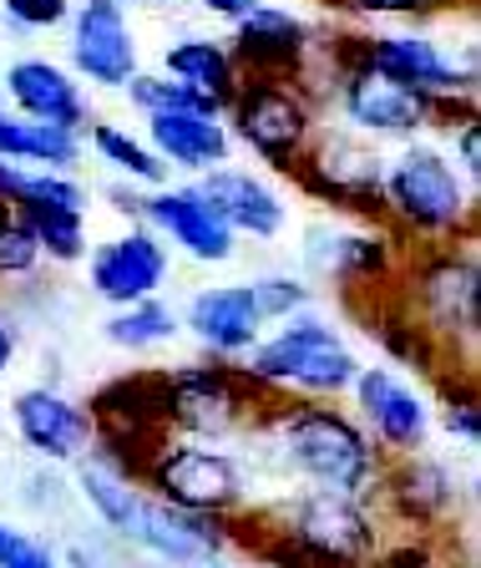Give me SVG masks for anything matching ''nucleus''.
<instances>
[{"label": "nucleus", "mask_w": 481, "mask_h": 568, "mask_svg": "<svg viewBox=\"0 0 481 568\" xmlns=\"http://www.w3.org/2000/svg\"><path fill=\"white\" fill-rule=\"evenodd\" d=\"M167 280V248L157 244V234L132 229V234L112 239L92 254V290L106 305H137Z\"/></svg>", "instance_id": "obj_11"}, {"label": "nucleus", "mask_w": 481, "mask_h": 568, "mask_svg": "<svg viewBox=\"0 0 481 568\" xmlns=\"http://www.w3.org/2000/svg\"><path fill=\"white\" fill-rule=\"evenodd\" d=\"M360 67L380 71V77L411 87L421 97H471V71H457V61H447L441 47H431L421 36H376V41H360Z\"/></svg>", "instance_id": "obj_10"}, {"label": "nucleus", "mask_w": 481, "mask_h": 568, "mask_svg": "<svg viewBox=\"0 0 481 568\" xmlns=\"http://www.w3.org/2000/svg\"><path fill=\"white\" fill-rule=\"evenodd\" d=\"M345 97V118L365 132H386V138H406V132L426 128L431 122V97L411 92V87L390 82L380 71L355 67L340 87Z\"/></svg>", "instance_id": "obj_17"}, {"label": "nucleus", "mask_w": 481, "mask_h": 568, "mask_svg": "<svg viewBox=\"0 0 481 568\" xmlns=\"http://www.w3.org/2000/svg\"><path fill=\"white\" fill-rule=\"evenodd\" d=\"M254 300H258V310H264V320H289L309 295H305V284L299 280H258Z\"/></svg>", "instance_id": "obj_31"}, {"label": "nucleus", "mask_w": 481, "mask_h": 568, "mask_svg": "<svg viewBox=\"0 0 481 568\" xmlns=\"http://www.w3.org/2000/svg\"><path fill=\"white\" fill-rule=\"evenodd\" d=\"M163 71H167V77H177V82L198 87V92L218 97L224 106H228V97L238 92V67H234V57H228V47L208 41V36H188V41L167 47Z\"/></svg>", "instance_id": "obj_23"}, {"label": "nucleus", "mask_w": 481, "mask_h": 568, "mask_svg": "<svg viewBox=\"0 0 481 568\" xmlns=\"http://www.w3.org/2000/svg\"><path fill=\"white\" fill-rule=\"evenodd\" d=\"M11 361H16V331L0 320V371H11Z\"/></svg>", "instance_id": "obj_37"}, {"label": "nucleus", "mask_w": 481, "mask_h": 568, "mask_svg": "<svg viewBox=\"0 0 481 568\" xmlns=\"http://www.w3.org/2000/svg\"><path fill=\"white\" fill-rule=\"evenodd\" d=\"M16 432L25 447H35L51 462H71L92 447V412L66 396H57L51 386H31L16 396Z\"/></svg>", "instance_id": "obj_14"}, {"label": "nucleus", "mask_w": 481, "mask_h": 568, "mask_svg": "<svg viewBox=\"0 0 481 568\" xmlns=\"http://www.w3.org/2000/svg\"><path fill=\"white\" fill-rule=\"evenodd\" d=\"M167 381V422H177L193 437H224L254 412L258 386L238 366H183L163 371Z\"/></svg>", "instance_id": "obj_6"}, {"label": "nucleus", "mask_w": 481, "mask_h": 568, "mask_svg": "<svg viewBox=\"0 0 481 568\" xmlns=\"http://www.w3.org/2000/svg\"><path fill=\"white\" fill-rule=\"evenodd\" d=\"M0 158L66 173V168H76V158H82V138L71 128H57V122L6 118V112H0Z\"/></svg>", "instance_id": "obj_22"}, {"label": "nucleus", "mask_w": 481, "mask_h": 568, "mask_svg": "<svg viewBox=\"0 0 481 568\" xmlns=\"http://www.w3.org/2000/svg\"><path fill=\"white\" fill-rule=\"evenodd\" d=\"M380 193L416 234H451L467 224V189H461L457 168L431 148L400 153L396 168L380 178Z\"/></svg>", "instance_id": "obj_5"}, {"label": "nucleus", "mask_w": 481, "mask_h": 568, "mask_svg": "<svg viewBox=\"0 0 481 568\" xmlns=\"http://www.w3.org/2000/svg\"><path fill=\"white\" fill-rule=\"evenodd\" d=\"M447 432H451V437H461L467 447H477V442H481V416H477V396H471V390L461 396V402H457V396L447 402Z\"/></svg>", "instance_id": "obj_33"}, {"label": "nucleus", "mask_w": 481, "mask_h": 568, "mask_svg": "<svg viewBox=\"0 0 481 568\" xmlns=\"http://www.w3.org/2000/svg\"><path fill=\"white\" fill-rule=\"evenodd\" d=\"M147 138L163 163L193 168V173H208L228 158V132L208 112H147Z\"/></svg>", "instance_id": "obj_21"}, {"label": "nucleus", "mask_w": 481, "mask_h": 568, "mask_svg": "<svg viewBox=\"0 0 481 568\" xmlns=\"http://www.w3.org/2000/svg\"><path fill=\"white\" fill-rule=\"evenodd\" d=\"M355 11H376V16H411V11H426L431 0H350Z\"/></svg>", "instance_id": "obj_36"}, {"label": "nucleus", "mask_w": 481, "mask_h": 568, "mask_svg": "<svg viewBox=\"0 0 481 568\" xmlns=\"http://www.w3.org/2000/svg\"><path fill=\"white\" fill-rule=\"evenodd\" d=\"M82 493H86V503L96 508V518L127 538L132 523H137V503H142L137 483H132V477H122V473H112L106 462H86V467H82Z\"/></svg>", "instance_id": "obj_26"}, {"label": "nucleus", "mask_w": 481, "mask_h": 568, "mask_svg": "<svg viewBox=\"0 0 481 568\" xmlns=\"http://www.w3.org/2000/svg\"><path fill=\"white\" fill-rule=\"evenodd\" d=\"M457 132V148H461V163H467V173L477 178L481 173V132H477V122H461V128H451Z\"/></svg>", "instance_id": "obj_34"}, {"label": "nucleus", "mask_w": 481, "mask_h": 568, "mask_svg": "<svg viewBox=\"0 0 481 568\" xmlns=\"http://www.w3.org/2000/svg\"><path fill=\"white\" fill-rule=\"evenodd\" d=\"M390 497H396V508L416 523L447 518V513L457 508V477L431 457H411V462H400L396 483H390Z\"/></svg>", "instance_id": "obj_24"}, {"label": "nucleus", "mask_w": 481, "mask_h": 568, "mask_svg": "<svg viewBox=\"0 0 481 568\" xmlns=\"http://www.w3.org/2000/svg\"><path fill=\"white\" fill-rule=\"evenodd\" d=\"M238 138L254 148L258 158H269L279 168H294L299 148L309 138V102L294 92L284 77H248L234 97H228Z\"/></svg>", "instance_id": "obj_7"}, {"label": "nucleus", "mask_w": 481, "mask_h": 568, "mask_svg": "<svg viewBox=\"0 0 481 568\" xmlns=\"http://www.w3.org/2000/svg\"><path fill=\"white\" fill-rule=\"evenodd\" d=\"M142 219H153L177 248H188L203 264H224L234 260V229L208 209L198 189H157L142 203Z\"/></svg>", "instance_id": "obj_15"}, {"label": "nucleus", "mask_w": 481, "mask_h": 568, "mask_svg": "<svg viewBox=\"0 0 481 568\" xmlns=\"http://www.w3.org/2000/svg\"><path fill=\"white\" fill-rule=\"evenodd\" d=\"M127 538H137L147 554H157L163 564H173V568H208L213 558L228 548L224 518L173 508V503H163V497H142L137 523H132Z\"/></svg>", "instance_id": "obj_8"}, {"label": "nucleus", "mask_w": 481, "mask_h": 568, "mask_svg": "<svg viewBox=\"0 0 481 568\" xmlns=\"http://www.w3.org/2000/svg\"><path fill=\"white\" fill-rule=\"evenodd\" d=\"M198 6H208V11H218V16H244L258 0H198Z\"/></svg>", "instance_id": "obj_38"}, {"label": "nucleus", "mask_w": 481, "mask_h": 568, "mask_svg": "<svg viewBox=\"0 0 481 568\" xmlns=\"http://www.w3.org/2000/svg\"><path fill=\"white\" fill-rule=\"evenodd\" d=\"M0 6L16 26H31V31H51L71 16V0H0Z\"/></svg>", "instance_id": "obj_32"}, {"label": "nucleus", "mask_w": 481, "mask_h": 568, "mask_svg": "<svg viewBox=\"0 0 481 568\" xmlns=\"http://www.w3.org/2000/svg\"><path fill=\"white\" fill-rule=\"evenodd\" d=\"M355 402H360L370 432L380 437V447L390 452H416L431 432L426 402L416 396L406 381H396V371H355Z\"/></svg>", "instance_id": "obj_16"}, {"label": "nucleus", "mask_w": 481, "mask_h": 568, "mask_svg": "<svg viewBox=\"0 0 481 568\" xmlns=\"http://www.w3.org/2000/svg\"><path fill=\"white\" fill-rule=\"evenodd\" d=\"M71 61L96 87H122L137 71V41L117 0H82L71 11Z\"/></svg>", "instance_id": "obj_9"}, {"label": "nucleus", "mask_w": 481, "mask_h": 568, "mask_svg": "<svg viewBox=\"0 0 481 568\" xmlns=\"http://www.w3.org/2000/svg\"><path fill=\"white\" fill-rule=\"evenodd\" d=\"M279 442L299 473L315 477L319 487H335V493H360L380 473L370 437L335 406L319 402L279 406Z\"/></svg>", "instance_id": "obj_2"}, {"label": "nucleus", "mask_w": 481, "mask_h": 568, "mask_svg": "<svg viewBox=\"0 0 481 568\" xmlns=\"http://www.w3.org/2000/svg\"><path fill=\"white\" fill-rule=\"evenodd\" d=\"M188 331L218 355L254 351L264 331V310L254 300V284H224V290H203L188 305Z\"/></svg>", "instance_id": "obj_19"}, {"label": "nucleus", "mask_w": 481, "mask_h": 568, "mask_svg": "<svg viewBox=\"0 0 481 568\" xmlns=\"http://www.w3.org/2000/svg\"><path fill=\"white\" fill-rule=\"evenodd\" d=\"M309 31L294 11L279 6H248L244 16H234V67H248L254 77H284L305 61Z\"/></svg>", "instance_id": "obj_13"}, {"label": "nucleus", "mask_w": 481, "mask_h": 568, "mask_svg": "<svg viewBox=\"0 0 481 568\" xmlns=\"http://www.w3.org/2000/svg\"><path fill=\"white\" fill-rule=\"evenodd\" d=\"M355 355L319 320H284L274 341L254 345L248 376L264 390H305V396H345L355 386Z\"/></svg>", "instance_id": "obj_3"}, {"label": "nucleus", "mask_w": 481, "mask_h": 568, "mask_svg": "<svg viewBox=\"0 0 481 568\" xmlns=\"http://www.w3.org/2000/svg\"><path fill=\"white\" fill-rule=\"evenodd\" d=\"M177 315L163 305V300H137V305H122L117 315L106 320V341L122 345V351H153V345L173 341Z\"/></svg>", "instance_id": "obj_27"}, {"label": "nucleus", "mask_w": 481, "mask_h": 568, "mask_svg": "<svg viewBox=\"0 0 481 568\" xmlns=\"http://www.w3.org/2000/svg\"><path fill=\"white\" fill-rule=\"evenodd\" d=\"M6 92L21 106V118L57 122V128H71V132L86 122V102L76 92V82L61 67H51V61H16L6 71Z\"/></svg>", "instance_id": "obj_20"}, {"label": "nucleus", "mask_w": 481, "mask_h": 568, "mask_svg": "<svg viewBox=\"0 0 481 568\" xmlns=\"http://www.w3.org/2000/svg\"><path fill=\"white\" fill-rule=\"evenodd\" d=\"M35 264H41V248H35L31 229L21 224V213L0 203V274L6 280L11 274H31Z\"/></svg>", "instance_id": "obj_29"}, {"label": "nucleus", "mask_w": 481, "mask_h": 568, "mask_svg": "<svg viewBox=\"0 0 481 568\" xmlns=\"http://www.w3.org/2000/svg\"><path fill=\"white\" fill-rule=\"evenodd\" d=\"M421 320L431 341L477 345V264L471 260H436L421 270Z\"/></svg>", "instance_id": "obj_12"}, {"label": "nucleus", "mask_w": 481, "mask_h": 568, "mask_svg": "<svg viewBox=\"0 0 481 568\" xmlns=\"http://www.w3.org/2000/svg\"><path fill=\"white\" fill-rule=\"evenodd\" d=\"M142 483L153 487L163 503H173V508L208 513V518H228V513L244 508V467L228 452L198 447V442H183V447L167 442L147 462Z\"/></svg>", "instance_id": "obj_4"}, {"label": "nucleus", "mask_w": 481, "mask_h": 568, "mask_svg": "<svg viewBox=\"0 0 481 568\" xmlns=\"http://www.w3.org/2000/svg\"><path fill=\"white\" fill-rule=\"evenodd\" d=\"M380 538L355 493L319 487L289 513V528L258 544L274 568H365Z\"/></svg>", "instance_id": "obj_1"}, {"label": "nucleus", "mask_w": 481, "mask_h": 568, "mask_svg": "<svg viewBox=\"0 0 481 568\" xmlns=\"http://www.w3.org/2000/svg\"><path fill=\"white\" fill-rule=\"evenodd\" d=\"M0 568H57V554L47 544H35L31 532L0 523Z\"/></svg>", "instance_id": "obj_30"}, {"label": "nucleus", "mask_w": 481, "mask_h": 568, "mask_svg": "<svg viewBox=\"0 0 481 568\" xmlns=\"http://www.w3.org/2000/svg\"><path fill=\"white\" fill-rule=\"evenodd\" d=\"M92 148L106 158L112 168H122L127 178H137V183H163L167 178V163L147 148V142H137L132 132H122V128H112V122H92Z\"/></svg>", "instance_id": "obj_28"}, {"label": "nucleus", "mask_w": 481, "mask_h": 568, "mask_svg": "<svg viewBox=\"0 0 481 568\" xmlns=\"http://www.w3.org/2000/svg\"><path fill=\"white\" fill-rule=\"evenodd\" d=\"M380 568H441V564H436V558H431V548H416V544H406V548H396V554H386V558H380Z\"/></svg>", "instance_id": "obj_35"}, {"label": "nucleus", "mask_w": 481, "mask_h": 568, "mask_svg": "<svg viewBox=\"0 0 481 568\" xmlns=\"http://www.w3.org/2000/svg\"><path fill=\"white\" fill-rule=\"evenodd\" d=\"M193 189L208 199V209L224 219L234 234H254V239H274L284 229V203L279 193L264 183V178L254 173H238V168H208L203 173V183H193Z\"/></svg>", "instance_id": "obj_18"}, {"label": "nucleus", "mask_w": 481, "mask_h": 568, "mask_svg": "<svg viewBox=\"0 0 481 568\" xmlns=\"http://www.w3.org/2000/svg\"><path fill=\"white\" fill-rule=\"evenodd\" d=\"M21 224L31 229L35 248L51 254L57 264H76L86 254V224H82V209H57V203H25Z\"/></svg>", "instance_id": "obj_25"}]
</instances>
